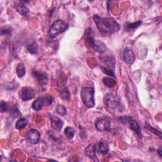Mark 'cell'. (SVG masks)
I'll return each mask as SVG.
<instances>
[{
  "mask_svg": "<svg viewBox=\"0 0 162 162\" xmlns=\"http://www.w3.org/2000/svg\"><path fill=\"white\" fill-rule=\"evenodd\" d=\"M93 18L97 28L104 35H111L120 29V25L113 19L102 18L98 15H94Z\"/></svg>",
  "mask_w": 162,
  "mask_h": 162,
  "instance_id": "cell-1",
  "label": "cell"
},
{
  "mask_svg": "<svg viewBox=\"0 0 162 162\" xmlns=\"http://www.w3.org/2000/svg\"><path fill=\"white\" fill-rule=\"evenodd\" d=\"M85 39L87 44H88L95 52L103 53L106 51V47L103 43L95 40L94 32L91 27L87 29V30L85 31Z\"/></svg>",
  "mask_w": 162,
  "mask_h": 162,
  "instance_id": "cell-2",
  "label": "cell"
},
{
  "mask_svg": "<svg viewBox=\"0 0 162 162\" xmlns=\"http://www.w3.org/2000/svg\"><path fill=\"white\" fill-rule=\"evenodd\" d=\"M81 97L84 105L89 108H92L95 106L94 90L91 87L84 88L81 93Z\"/></svg>",
  "mask_w": 162,
  "mask_h": 162,
  "instance_id": "cell-3",
  "label": "cell"
},
{
  "mask_svg": "<svg viewBox=\"0 0 162 162\" xmlns=\"http://www.w3.org/2000/svg\"><path fill=\"white\" fill-rule=\"evenodd\" d=\"M69 27L67 23L61 20H58L55 21L49 30V35L52 38L55 37L56 35L61 33L64 32Z\"/></svg>",
  "mask_w": 162,
  "mask_h": 162,
  "instance_id": "cell-4",
  "label": "cell"
},
{
  "mask_svg": "<svg viewBox=\"0 0 162 162\" xmlns=\"http://www.w3.org/2000/svg\"><path fill=\"white\" fill-rule=\"evenodd\" d=\"M105 108L110 113H114L120 105V102L116 95L113 93L107 94L104 98Z\"/></svg>",
  "mask_w": 162,
  "mask_h": 162,
  "instance_id": "cell-5",
  "label": "cell"
},
{
  "mask_svg": "<svg viewBox=\"0 0 162 162\" xmlns=\"http://www.w3.org/2000/svg\"><path fill=\"white\" fill-rule=\"evenodd\" d=\"M110 126H111L110 120L106 117L99 118L97 119L95 122L96 129L100 132L109 131L110 129Z\"/></svg>",
  "mask_w": 162,
  "mask_h": 162,
  "instance_id": "cell-6",
  "label": "cell"
},
{
  "mask_svg": "<svg viewBox=\"0 0 162 162\" xmlns=\"http://www.w3.org/2000/svg\"><path fill=\"white\" fill-rule=\"evenodd\" d=\"M35 95V90L32 88H29V87H24V88H22L19 93L20 98L22 100L25 102L31 100V99L34 98Z\"/></svg>",
  "mask_w": 162,
  "mask_h": 162,
  "instance_id": "cell-7",
  "label": "cell"
},
{
  "mask_svg": "<svg viewBox=\"0 0 162 162\" xmlns=\"http://www.w3.org/2000/svg\"><path fill=\"white\" fill-rule=\"evenodd\" d=\"M33 76L41 85H46L48 82V76L46 73L37 70H34L32 72Z\"/></svg>",
  "mask_w": 162,
  "mask_h": 162,
  "instance_id": "cell-8",
  "label": "cell"
},
{
  "mask_svg": "<svg viewBox=\"0 0 162 162\" xmlns=\"http://www.w3.org/2000/svg\"><path fill=\"white\" fill-rule=\"evenodd\" d=\"M27 139L32 144H36L41 140V134L36 129H32L27 133Z\"/></svg>",
  "mask_w": 162,
  "mask_h": 162,
  "instance_id": "cell-9",
  "label": "cell"
},
{
  "mask_svg": "<svg viewBox=\"0 0 162 162\" xmlns=\"http://www.w3.org/2000/svg\"><path fill=\"white\" fill-rule=\"evenodd\" d=\"M123 60L125 63L129 65L132 64L135 60V55L131 49L126 48L123 53Z\"/></svg>",
  "mask_w": 162,
  "mask_h": 162,
  "instance_id": "cell-10",
  "label": "cell"
},
{
  "mask_svg": "<svg viewBox=\"0 0 162 162\" xmlns=\"http://www.w3.org/2000/svg\"><path fill=\"white\" fill-rule=\"evenodd\" d=\"M85 154L89 158L92 159L94 161H98L96 157V146L94 144H90L86 147L84 150Z\"/></svg>",
  "mask_w": 162,
  "mask_h": 162,
  "instance_id": "cell-11",
  "label": "cell"
},
{
  "mask_svg": "<svg viewBox=\"0 0 162 162\" xmlns=\"http://www.w3.org/2000/svg\"><path fill=\"white\" fill-rule=\"evenodd\" d=\"M50 120H51V124L52 128L55 131L57 132H60L61 130L62 127L64 126L63 120L60 119V118L53 115L50 116Z\"/></svg>",
  "mask_w": 162,
  "mask_h": 162,
  "instance_id": "cell-12",
  "label": "cell"
},
{
  "mask_svg": "<svg viewBox=\"0 0 162 162\" xmlns=\"http://www.w3.org/2000/svg\"><path fill=\"white\" fill-rule=\"evenodd\" d=\"M96 151L101 154H106L109 152V145L104 140L102 139L99 141L98 146H96Z\"/></svg>",
  "mask_w": 162,
  "mask_h": 162,
  "instance_id": "cell-13",
  "label": "cell"
},
{
  "mask_svg": "<svg viewBox=\"0 0 162 162\" xmlns=\"http://www.w3.org/2000/svg\"><path fill=\"white\" fill-rule=\"evenodd\" d=\"M15 8L18 13L22 15H27L29 11V8L26 6V5L23 2V1L17 2L15 5Z\"/></svg>",
  "mask_w": 162,
  "mask_h": 162,
  "instance_id": "cell-14",
  "label": "cell"
},
{
  "mask_svg": "<svg viewBox=\"0 0 162 162\" xmlns=\"http://www.w3.org/2000/svg\"><path fill=\"white\" fill-rule=\"evenodd\" d=\"M46 105L45 99L44 97H39L33 102L32 108L35 111H39L43 109V106Z\"/></svg>",
  "mask_w": 162,
  "mask_h": 162,
  "instance_id": "cell-15",
  "label": "cell"
},
{
  "mask_svg": "<svg viewBox=\"0 0 162 162\" xmlns=\"http://www.w3.org/2000/svg\"><path fill=\"white\" fill-rule=\"evenodd\" d=\"M129 123L130 125L131 129L134 131L135 133H137L140 138H141V130H140V127L139 126V124L137 122L136 120H134L132 118L130 120V121L129 122Z\"/></svg>",
  "mask_w": 162,
  "mask_h": 162,
  "instance_id": "cell-16",
  "label": "cell"
},
{
  "mask_svg": "<svg viewBox=\"0 0 162 162\" xmlns=\"http://www.w3.org/2000/svg\"><path fill=\"white\" fill-rule=\"evenodd\" d=\"M28 124V120L26 118H21L17 120L15 124V128L19 130L24 129Z\"/></svg>",
  "mask_w": 162,
  "mask_h": 162,
  "instance_id": "cell-17",
  "label": "cell"
},
{
  "mask_svg": "<svg viewBox=\"0 0 162 162\" xmlns=\"http://www.w3.org/2000/svg\"><path fill=\"white\" fill-rule=\"evenodd\" d=\"M26 48L27 51L31 54H35L37 52V49H38V46L35 41H33L32 43H29L26 46Z\"/></svg>",
  "mask_w": 162,
  "mask_h": 162,
  "instance_id": "cell-18",
  "label": "cell"
},
{
  "mask_svg": "<svg viewBox=\"0 0 162 162\" xmlns=\"http://www.w3.org/2000/svg\"><path fill=\"white\" fill-rule=\"evenodd\" d=\"M16 72L19 78H22L23 76H24V75L26 74V67H25L23 64L20 63L17 65Z\"/></svg>",
  "mask_w": 162,
  "mask_h": 162,
  "instance_id": "cell-19",
  "label": "cell"
},
{
  "mask_svg": "<svg viewBox=\"0 0 162 162\" xmlns=\"http://www.w3.org/2000/svg\"><path fill=\"white\" fill-rule=\"evenodd\" d=\"M103 82L108 88H112L117 84V81L115 79L110 77H104L103 79Z\"/></svg>",
  "mask_w": 162,
  "mask_h": 162,
  "instance_id": "cell-20",
  "label": "cell"
},
{
  "mask_svg": "<svg viewBox=\"0 0 162 162\" xmlns=\"http://www.w3.org/2000/svg\"><path fill=\"white\" fill-rule=\"evenodd\" d=\"M60 98L64 100H69L70 98V94L67 88H64L60 92Z\"/></svg>",
  "mask_w": 162,
  "mask_h": 162,
  "instance_id": "cell-21",
  "label": "cell"
},
{
  "mask_svg": "<svg viewBox=\"0 0 162 162\" xmlns=\"http://www.w3.org/2000/svg\"><path fill=\"white\" fill-rule=\"evenodd\" d=\"M65 134L68 139H72L75 135V131L72 127H67L65 129Z\"/></svg>",
  "mask_w": 162,
  "mask_h": 162,
  "instance_id": "cell-22",
  "label": "cell"
},
{
  "mask_svg": "<svg viewBox=\"0 0 162 162\" xmlns=\"http://www.w3.org/2000/svg\"><path fill=\"white\" fill-rule=\"evenodd\" d=\"M56 111L58 115L64 116L67 114V109L64 106L58 104L56 108Z\"/></svg>",
  "mask_w": 162,
  "mask_h": 162,
  "instance_id": "cell-23",
  "label": "cell"
},
{
  "mask_svg": "<svg viewBox=\"0 0 162 162\" xmlns=\"http://www.w3.org/2000/svg\"><path fill=\"white\" fill-rule=\"evenodd\" d=\"M101 70L104 73L107 75V76H111V77H115L114 71L112 69H108V68H106V67H105L104 66H102L101 67Z\"/></svg>",
  "mask_w": 162,
  "mask_h": 162,
  "instance_id": "cell-24",
  "label": "cell"
},
{
  "mask_svg": "<svg viewBox=\"0 0 162 162\" xmlns=\"http://www.w3.org/2000/svg\"><path fill=\"white\" fill-rule=\"evenodd\" d=\"M145 127H146V128L147 130H149V131H151L152 132L154 133L155 135H158L160 138H161V132L160 131L158 130L157 129H155V128L152 127V126L148 125V124H147V123H146Z\"/></svg>",
  "mask_w": 162,
  "mask_h": 162,
  "instance_id": "cell-25",
  "label": "cell"
},
{
  "mask_svg": "<svg viewBox=\"0 0 162 162\" xmlns=\"http://www.w3.org/2000/svg\"><path fill=\"white\" fill-rule=\"evenodd\" d=\"M141 23H142L141 21H138V22H134V23H128L127 24V29H129L130 30L131 29H135L138 27H139Z\"/></svg>",
  "mask_w": 162,
  "mask_h": 162,
  "instance_id": "cell-26",
  "label": "cell"
},
{
  "mask_svg": "<svg viewBox=\"0 0 162 162\" xmlns=\"http://www.w3.org/2000/svg\"><path fill=\"white\" fill-rule=\"evenodd\" d=\"M44 99H45V102H46V106H50L53 102V98L52 96L49 95V94H47L46 96H44Z\"/></svg>",
  "mask_w": 162,
  "mask_h": 162,
  "instance_id": "cell-27",
  "label": "cell"
},
{
  "mask_svg": "<svg viewBox=\"0 0 162 162\" xmlns=\"http://www.w3.org/2000/svg\"><path fill=\"white\" fill-rule=\"evenodd\" d=\"M0 108H1V111L2 113H3V112H7L8 111V105L7 103L2 101L1 102V106H0Z\"/></svg>",
  "mask_w": 162,
  "mask_h": 162,
  "instance_id": "cell-28",
  "label": "cell"
},
{
  "mask_svg": "<svg viewBox=\"0 0 162 162\" xmlns=\"http://www.w3.org/2000/svg\"><path fill=\"white\" fill-rule=\"evenodd\" d=\"M11 27H5L2 30V34H6V35H11Z\"/></svg>",
  "mask_w": 162,
  "mask_h": 162,
  "instance_id": "cell-29",
  "label": "cell"
},
{
  "mask_svg": "<svg viewBox=\"0 0 162 162\" xmlns=\"http://www.w3.org/2000/svg\"><path fill=\"white\" fill-rule=\"evenodd\" d=\"M19 110L18 108L16 107V106H14L13 108H12L11 110V114L12 115V116H13L14 118H16L17 117L18 115L19 114Z\"/></svg>",
  "mask_w": 162,
  "mask_h": 162,
  "instance_id": "cell-30",
  "label": "cell"
},
{
  "mask_svg": "<svg viewBox=\"0 0 162 162\" xmlns=\"http://www.w3.org/2000/svg\"><path fill=\"white\" fill-rule=\"evenodd\" d=\"M131 118H132L130 117H120V122L122 123H129V122L130 121V120Z\"/></svg>",
  "mask_w": 162,
  "mask_h": 162,
  "instance_id": "cell-31",
  "label": "cell"
},
{
  "mask_svg": "<svg viewBox=\"0 0 162 162\" xmlns=\"http://www.w3.org/2000/svg\"><path fill=\"white\" fill-rule=\"evenodd\" d=\"M161 148H160V149H158V153H159V155H160V157H161Z\"/></svg>",
  "mask_w": 162,
  "mask_h": 162,
  "instance_id": "cell-32",
  "label": "cell"
}]
</instances>
